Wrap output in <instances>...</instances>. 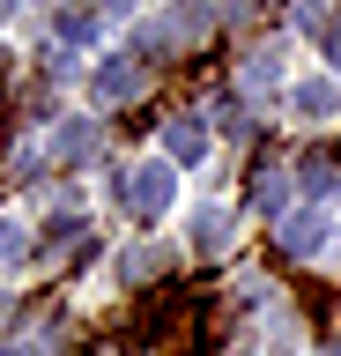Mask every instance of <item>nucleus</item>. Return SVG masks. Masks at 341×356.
I'll return each instance as SVG.
<instances>
[{
	"instance_id": "nucleus-6",
	"label": "nucleus",
	"mask_w": 341,
	"mask_h": 356,
	"mask_svg": "<svg viewBox=\"0 0 341 356\" xmlns=\"http://www.w3.org/2000/svg\"><path fill=\"white\" fill-rule=\"evenodd\" d=\"M193 245H201V252H223L230 245V208H201V216H193Z\"/></svg>"
},
{
	"instance_id": "nucleus-12",
	"label": "nucleus",
	"mask_w": 341,
	"mask_h": 356,
	"mask_svg": "<svg viewBox=\"0 0 341 356\" xmlns=\"http://www.w3.org/2000/svg\"><path fill=\"white\" fill-rule=\"evenodd\" d=\"M326 60L341 67V22H326Z\"/></svg>"
},
{
	"instance_id": "nucleus-3",
	"label": "nucleus",
	"mask_w": 341,
	"mask_h": 356,
	"mask_svg": "<svg viewBox=\"0 0 341 356\" xmlns=\"http://www.w3.org/2000/svg\"><path fill=\"white\" fill-rule=\"evenodd\" d=\"M141 89H149V67H134V60H112V67H97L90 97H97V104H126V97H141Z\"/></svg>"
},
{
	"instance_id": "nucleus-11",
	"label": "nucleus",
	"mask_w": 341,
	"mask_h": 356,
	"mask_svg": "<svg viewBox=\"0 0 341 356\" xmlns=\"http://www.w3.org/2000/svg\"><path fill=\"white\" fill-rule=\"evenodd\" d=\"M15 260H30V238L23 230H0V267H15Z\"/></svg>"
},
{
	"instance_id": "nucleus-9",
	"label": "nucleus",
	"mask_w": 341,
	"mask_h": 356,
	"mask_svg": "<svg viewBox=\"0 0 341 356\" xmlns=\"http://www.w3.org/2000/svg\"><path fill=\"white\" fill-rule=\"evenodd\" d=\"M97 22H104V8H67V15H60V38H97Z\"/></svg>"
},
{
	"instance_id": "nucleus-14",
	"label": "nucleus",
	"mask_w": 341,
	"mask_h": 356,
	"mask_svg": "<svg viewBox=\"0 0 341 356\" xmlns=\"http://www.w3.org/2000/svg\"><path fill=\"white\" fill-rule=\"evenodd\" d=\"M8 356H30V349H8Z\"/></svg>"
},
{
	"instance_id": "nucleus-13",
	"label": "nucleus",
	"mask_w": 341,
	"mask_h": 356,
	"mask_svg": "<svg viewBox=\"0 0 341 356\" xmlns=\"http://www.w3.org/2000/svg\"><path fill=\"white\" fill-rule=\"evenodd\" d=\"M126 8H134V0H104V15H126Z\"/></svg>"
},
{
	"instance_id": "nucleus-10",
	"label": "nucleus",
	"mask_w": 341,
	"mask_h": 356,
	"mask_svg": "<svg viewBox=\"0 0 341 356\" xmlns=\"http://www.w3.org/2000/svg\"><path fill=\"white\" fill-rule=\"evenodd\" d=\"M334 186H341V171L326 156H312V163H304V193H334Z\"/></svg>"
},
{
	"instance_id": "nucleus-7",
	"label": "nucleus",
	"mask_w": 341,
	"mask_h": 356,
	"mask_svg": "<svg viewBox=\"0 0 341 356\" xmlns=\"http://www.w3.org/2000/svg\"><path fill=\"white\" fill-rule=\"evenodd\" d=\"M52 149L67 156V163H82V156L97 149V127H82V119H74V127H60V141H52Z\"/></svg>"
},
{
	"instance_id": "nucleus-8",
	"label": "nucleus",
	"mask_w": 341,
	"mask_h": 356,
	"mask_svg": "<svg viewBox=\"0 0 341 356\" xmlns=\"http://www.w3.org/2000/svg\"><path fill=\"white\" fill-rule=\"evenodd\" d=\"M319 230H326L319 216H290V222H282V245H290V252H312V245H319Z\"/></svg>"
},
{
	"instance_id": "nucleus-1",
	"label": "nucleus",
	"mask_w": 341,
	"mask_h": 356,
	"mask_svg": "<svg viewBox=\"0 0 341 356\" xmlns=\"http://www.w3.org/2000/svg\"><path fill=\"white\" fill-rule=\"evenodd\" d=\"M171 193H178V186H171V163H134V171H126V208H134V216H163Z\"/></svg>"
},
{
	"instance_id": "nucleus-4",
	"label": "nucleus",
	"mask_w": 341,
	"mask_h": 356,
	"mask_svg": "<svg viewBox=\"0 0 341 356\" xmlns=\"http://www.w3.org/2000/svg\"><path fill=\"white\" fill-rule=\"evenodd\" d=\"M290 111H297V119H334V111H341V82H334V74L297 82V89H290Z\"/></svg>"
},
{
	"instance_id": "nucleus-2",
	"label": "nucleus",
	"mask_w": 341,
	"mask_h": 356,
	"mask_svg": "<svg viewBox=\"0 0 341 356\" xmlns=\"http://www.w3.org/2000/svg\"><path fill=\"white\" fill-rule=\"evenodd\" d=\"M208 38V8H178V15H163L156 30H141V52H178V44Z\"/></svg>"
},
{
	"instance_id": "nucleus-5",
	"label": "nucleus",
	"mask_w": 341,
	"mask_h": 356,
	"mask_svg": "<svg viewBox=\"0 0 341 356\" xmlns=\"http://www.w3.org/2000/svg\"><path fill=\"white\" fill-rule=\"evenodd\" d=\"M163 149L178 156V163H201L208 156V127L201 119H171V127H163Z\"/></svg>"
}]
</instances>
